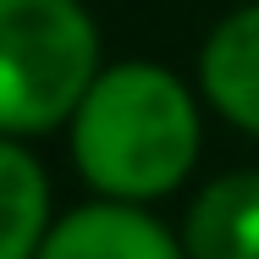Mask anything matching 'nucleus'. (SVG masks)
<instances>
[{
  "mask_svg": "<svg viewBox=\"0 0 259 259\" xmlns=\"http://www.w3.org/2000/svg\"><path fill=\"white\" fill-rule=\"evenodd\" d=\"M72 160L89 188L121 204L182 188L199 160V105L188 83L149 61L100 72L72 110Z\"/></svg>",
  "mask_w": 259,
  "mask_h": 259,
  "instance_id": "nucleus-1",
  "label": "nucleus"
},
{
  "mask_svg": "<svg viewBox=\"0 0 259 259\" xmlns=\"http://www.w3.org/2000/svg\"><path fill=\"white\" fill-rule=\"evenodd\" d=\"M100 77V33L77 0H0V138L72 121Z\"/></svg>",
  "mask_w": 259,
  "mask_h": 259,
  "instance_id": "nucleus-2",
  "label": "nucleus"
},
{
  "mask_svg": "<svg viewBox=\"0 0 259 259\" xmlns=\"http://www.w3.org/2000/svg\"><path fill=\"white\" fill-rule=\"evenodd\" d=\"M33 259H188L182 243L138 204H83L61 215Z\"/></svg>",
  "mask_w": 259,
  "mask_h": 259,
  "instance_id": "nucleus-3",
  "label": "nucleus"
},
{
  "mask_svg": "<svg viewBox=\"0 0 259 259\" xmlns=\"http://www.w3.org/2000/svg\"><path fill=\"white\" fill-rule=\"evenodd\" d=\"M199 83H204L209 105L259 138V0L232 11L215 33L204 39L199 55Z\"/></svg>",
  "mask_w": 259,
  "mask_h": 259,
  "instance_id": "nucleus-4",
  "label": "nucleus"
},
{
  "mask_svg": "<svg viewBox=\"0 0 259 259\" xmlns=\"http://www.w3.org/2000/svg\"><path fill=\"white\" fill-rule=\"evenodd\" d=\"M188 259H259V171L215 177L182 226Z\"/></svg>",
  "mask_w": 259,
  "mask_h": 259,
  "instance_id": "nucleus-5",
  "label": "nucleus"
},
{
  "mask_svg": "<svg viewBox=\"0 0 259 259\" xmlns=\"http://www.w3.org/2000/svg\"><path fill=\"white\" fill-rule=\"evenodd\" d=\"M50 232L45 165L17 138H0V259H33Z\"/></svg>",
  "mask_w": 259,
  "mask_h": 259,
  "instance_id": "nucleus-6",
  "label": "nucleus"
}]
</instances>
